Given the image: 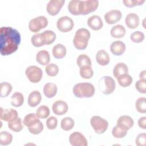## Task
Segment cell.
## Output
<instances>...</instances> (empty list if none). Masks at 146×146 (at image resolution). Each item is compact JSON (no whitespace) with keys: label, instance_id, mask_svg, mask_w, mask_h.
Wrapping results in <instances>:
<instances>
[{"label":"cell","instance_id":"cell-15","mask_svg":"<svg viewBox=\"0 0 146 146\" xmlns=\"http://www.w3.org/2000/svg\"><path fill=\"white\" fill-rule=\"evenodd\" d=\"M52 109L53 112L55 115H62L67 112L68 107L66 102L61 100H59L53 103Z\"/></svg>","mask_w":146,"mask_h":146},{"label":"cell","instance_id":"cell-19","mask_svg":"<svg viewBox=\"0 0 146 146\" xmlns=\"http://www.w3.org/2000/svg\"><path fill=\"white\" fill-rule=\"evenodd\" d=\"M42 100L40 93L36 90L32 91L28 97V104L31 107H35L38 106Z\"/></svg>","mask_w":146,"mask_h":146},{"label":"cell","instance_id":"cell-38","mask_svg":"<svg viewBox=\"0 0 146 146\" xmlns=\"http://www.w3.org/2000/svg\"><path fill=\"white\" fill-rule=\"evenodd\" d=\"M31 42L32 44L36 47H41L45 44L41 33H36L33 35L31 38Z\"/></svg>","mask_w":146,"mask_h":146},{"label":"cell","instance_id":"cell-11","mask_svg":"<svg viewBox=\"0 0 146 146\" xmlns=\"http://www.w3.org/2000/svg\"><path fill=\"white\" fill-rule=\"evenodd\" d=\"M64 2V0H50L46 7L47 13L52 16L56 15L60 11Z\"/></svg>","mask_w":146,"mask_h":146},{"label":"cell","instance_id":"cell-35","mask_svg":"<svg viewBox=\"0 0 146 146\" xmlns=\"http://www.w3.org/2000/svg\"><path fill=\"white\" fill-rule=\"evenodd\" d=\"M76 63L77 65L81 67L82 66H91V60L90 58V57L84 54H82L78 56L76 59Z\"/></svg>","mask_w":146,"mask_h":146},{"label":"cell","instance_id":"cell-8","mask_svg":"<svg viewBox=\"0 0 146 146\" xmlns=\"http://www.w3.org/2000/svg\"><path fill=\"white\" fill-rule=\"evenodd\" d=\"M99 6L98 0L80 1L79 12L80 14L86 15L96 10Z\"/></svg>","mask_w":146,"mask_h":146},{"label":"cell","instance_id":"cell-17","mask_svg":"<svg viewBox=\"0 0 146 146\" xmlns=\"http://www.w3.org/2000/svg\"><path fill=\"white\" fill-rule=\"evenodd\" d=\"M110 50L115 55H121L125 50V44L120 40H115L111 43Z\"/></svg>","mask_w":146,"mask_h":146},{"label":"cell","instance_id":"cell-21","mask_svg":"<svg viewBox=\"0 0 146 146\" xmlns=\"http://www.w3.org/2000/svg\"><path fill=\"white\" fill-rule=\"evenodd\" d=\"M36 60L38 63L42 66L48 64L50 61V56L49 52L45 50L39 51L36 55Z\"/></svg>","mask_w":146,"mask_h":146},{"label":"cell","instance_id":"cell-45","mask_svg":"<svg viewBox=\"0 0 146 146\" xmlns=\"http://www.w3.org/2000/svg\"><path fill=\"white\" fill-rule=\"evenodd\" d=\"M58 124V120L54 116H50L46 120V126L49 129H54Z\"/></svg>","mask_w":146,"mask_h":146},{"label":"cell","instance_id":"cell-47","mask_svg":"<svg viewBox=\"0 0 146 146\" xmlns=\"http://www.w3.org/2000/svg\"><path fill=\"white\" fill-rule=\"evenodd\" d=\"M145 1V0H123V2L125 6L131 7L136 5H141Z\"/></svg>","mask_w":146,"mask_h":146},{"label":"cell","instance_id":"cell-36","mask_svg":"<svg viewBox=\"0 0 146 146\" xmlns=\"http://www.w3.org/2000/svg\"><path fill=\"white\" fill-rule=\"evenodd\" d=\"M80 75L84 79H90L94 75V71L91 66H84L80 67Z\"/></svg>","mask_w":146,"mask_h":146},{"label":"cell","instance_id":"cell-44","mask_svg":"<svg viewBox=\"0 0 146 146\" xmlns=\"http://www.w3.org/2000/svg\"><path fill=\"white\" fill-rule=\"evenodd\" d=\"M136 89L141 94L146 93V80H139L135 83Z\"/></svg>","mask_w":146,"mask_h":146},{"label":"cell","instance_id":"cell-48","mask_svg":"<svg viewBox=\"0 0 146 146\" xmlns=\"http://www.w3.org/2000/svg\"><path fill=\"white\" fill-rule=\"evenodd\" d=\"M138 125L141 128H143V129L146 128V117L145 116L141 117L139 119Z\"/></svg>","mask_w":146,"mask_h":146},{"label":"cell","instance_id":"cell-25","mask_svg":"<svg viewBox=\"0 0 146 146\" xmlns=\"http://www.w3.org/2000/svg\"><path fill=\"white\" fill-rule=\"evenodd\" d=\"M125 29L121 25H117L113 26L111 30V35L115 38H120L125 34Z\"/></svg>","mask_w":146,"mask_h":146},{"label":"cell","instance_id":"cell-39","mask_svg":"<svg viewBox=\"0 0 146 146\" xmlns=\"http://www.w3.org/2000/svg\"><path fill=\"white\" fill-rule=\"evenodd\" d=\"M146 98L144 97H140L138 98L135 103V107L137 111L140 113L146 112Z\"/></svg>","mask_w":146,"mask_h":146},{"label":"cell","instance_id":"cell-13","mask_svg":"<svg viewBox=\"0 0 146 146\" xmlns=\"http://www.w3.org/2000/svg\"><path fill=\"white\" fill-rule=\"evenodd\" d=\"M121 12L117 9L111 10L104 15V19L108 24H113L119 21L121 18Z\"/></svg>","mask_w":146,"mask_h":146},{"label":"cell","instance_id":"cell-1","mask_svg":"<svg viewBox=\"0 0 146 146\" xmlns=\"http://www.w3.org/2000/svg\"><path fill=\"white\" fill-rule=\"evenodd\" d=\"M1 54L9 55L15 52L21 43V35L11 27H2L0 29Z\"/></svg>","mask_w":146,"mask_h":146},{"label":"cell","instance_id":"cell-33","mask_svg":"<svg viewBox=\"0 0 146 146\" xmlns=\"http://www.w3.org/2000/svg\"><path fill=\"white\" fill-rule=\"evenodd\" d=\"M75 123L73 119L70 117H66L61 120L60 127L64 131H70L74 126Z\"/></svg>","mask_w":146,"mask_h":146},{"label":"cell","instance_id":"cell-10","mask_svg":"<svg viewBox=\"0 0 146 146\" xmlns=\"http://www.w3.org/2000/svg\"><path fill=\"white\" fill-rule=\"evenodd\" d=\"M69 141L73 146H87V140L79 132H74L69 136Z\"/></svg>","mask_w":146,"mask_h":146},{"label":"cell","instance_id":"cell-6","mask_svg":"<svg viewBox=\"0 0 146 146\" xmlns=\"http://www.w3.org/2000/svg\"><path fill=\"white\" fill-rule=\"evenodd\" d=\"M48 25V20L44 16L40 15L31 19L29 23V30L33 33H38Z\"/></svg>","mask_w":146,"mask_h":146},{"label":"cell","instance_id":"cell-26","mask_svg":"<svg viewBox=\"0 0 146 146\" xmlns=\"http://www.w3.org/2000/svg\"><path fill=\"white\" fill-rule=\"evenodd\" d=\"M24 102V96L19 92H14L11 97V104L13 106L18 107L21 106Z\"/></svg>","mask_w":146,"mask_h":146},{"label":"cell","instance_id":"cell-27","mask_svg":"<svg viewBox=\"0 0 146 146\" xmlns=\"http://www.w3.org/2000/svg\"><path fill=\"white\" fill-rule=\"evenodd\" d=\"M41 35L43 37L45 44H47V45L51 44L56 39V34L52 30H46L43 33H42Z\"/></svg>","mask_w":146,"mask_h":146},{"label":"cell","instance_id":"cell-3","mask_svg":"<svg viewBox=\"0 0 146 146\" xmlns=\"http://www.w3.org/2000/svg\"><path fill=\"white\" fill-rule=\"evenodd\" d=\"M90 36V31L85 28H81L76 30L73 39V43L75 48L78 50L86 48Z\"/></svg>","mask_w":146,"mask_h":146},{"label":"cell","instance_id":"cell-31","mask_svg":"<svg viewBox=\"0 0 146 146\" xmlns=\"http://www.w3.org/2000/svg\"><path fill=\"white\" fill-rule=\"evenodd\" d=\"M79 0H71L68 5V9L71 14L75 15H80Z\"/></svg>","mask_w":146,"mask_h":146},{"label":"cell","instance_id":"cell-32","mask_svg":"<svg viewBox=\"0 0 146 146\" xmlns=\"http://www.w3.org/2000/svg\"><path fill=\"white\" fill-rule=\"evenodd\" d=\"M8 127L10 129L14 132H19L23 128L22 120L20 117H18L16 120L10 121L8 123Z\"/></svg>","mask_w":146,"mask_h":146},{"label":"cell","instance_id":"cell-23","mask_svg":"<svg viewBox=\"0 0 146 146\" xmlns=\"http://www.w3.org/2000/svg\"><path fill=\"white\" fill-rule=\"evenodd\" d=\"M43 93L48 98L54 97L57 93V86L52 83H46L43 87Z\"/></svg>","mask_w":146,"mask_h":146},{"label":"cell","instance_id":"cell-49","mask_svg":"<svg viewBox=\"0 0 146 146\" xmlns=\"http://www.w3.org/2000/svg\"><path fill=\"white\" fill-rule=\"evenodd\" d=\"M145 74H146V71L145 70H143L142 71H141V72L140 73V75H139V77H140V80H146V76H145Z\"/></svg>","mask_w":146,"mask_h":146},{"label":"cell","instance_id":"cell-5","mask_svg":"<svg viewBox=\"0 0 146 146\" xmlns=\"http://www.w3.org/2000/svg\"><path fill=\"white\" fill-rule=\"evenodd\" d=\"M90 124L98 134H102L107 129L108 121L99 116H94L90 119Z\"/></svg>","mask_w":146,"mask_h":146},{"label":"cell","instance_id":"cell-22","mask_svg":"<svg viewBox=\"0 0 146 146\" xmlns=\"http://www.w3.org/2000/svg\"><path fill=\"white\" fill-rule=\"evenodd\" d=\"M66 47L60 43L55 45L52 50V52L54 57L56 59H61L66 56Z\"/></svg>","mask_w":146,"mask_h":146},{"label":"cell","instance_id":"cell-4","mask_svg":"<svg viewBox=\"0 0 146 146\" xmlns=\"http://www.w3.org/2000/svg\"><path fill=\"white\" fill-rule=\"evenodd\" d=\"M99 87L101 91L106 95L112 94L115 89V82L109 76L102 77L99 81Z\"/></svg>","mask_w":146,"mask_h":146},{"label":"cell","instance_id":"cell-20","mask_svg":"<svg viewBox=\"0 0 146 146\" xmlns=\"http://www.w3.org/2000/svg\"><path fill=\"white\" fill-rule=\"evenodd\" d=\"M96 60L98 64L104 66L109 63L110 58L108 54L105 50H100L96 53Z\"/></svg>","mask_w":146,"mask_h":146},{"label":"cell","instance_id":"cell-40","mask_svg":"<svg viewBox=\"0 0 146 146\" xmlns=\"http://www.w3.org/2000/svg\"><path fill=\"white\" fill-rule=\"evenodd\" d=\"M45 71L48 76H55L59 72V67L56 64L52 63L47 65L45 68Z\"/></svg>","mask_w":146,"mask_h":146},{"label":"cell","instance_id":"cell-30","mask_svg":"<svg viewBox=\"0 0 146 146\" xmlns=\"http://www.w3.org/2000/svg\"><path fill=\"white\" fill-rule=\"evenodd\" d=\"M39 120V117L36 116V113H30L25 116L23 123L25 126L29 128Z\"/></svg>","mask_w":146,"mask_h":146},{"label":"cell","instance_id":"cell-12","mask_svg":"<svg viewBox=\"0 0 146 146\" xmlns=\"http://www.w3.org/2000/svg\"><path fill=\"white\" fill-rule=\"evenodd\" d=\"M18 117V113L13 108L3 110L2 108H1L0 118L1 120L10 122L16 120Z\"/></svg>","mask_w":146,"mask_h":146},{"label":"cell","instance_id":"cell-43","mask_svg":"<svg viewBox=\"0 0 146 146\" xmlns=\"http://www.w3.org/2000/svg\"><path fill=\"white\" fill-rule=\"evenodd\" d=\"M144 38V33L140 31H134L130 35V39L135 43H140L143 42Z\"/></svg>","mask_w":146,"mask_h":146},{"label":"cell","instance_id":"cell-9","mask_svg":"<svg viewBox=\"0 0 146 146\" xmlns=\"http://www.w3.org/2000/svg\"><path fill=\"white\" fill-rule=\"evenodd\" d=\"M74 26L73 20L68 16H63L59 18L56 22L58 29L63 33H67L71 31Z\"/></svg>","mask_w":146,"mask_h":146},{"label":"cell","instance_id":"cell-14","mask_svg":"<svg viewBox=\"0 0 146 146\" xmlns=\"http://www.w3.org/2000/svg\"><path fill=\"white\" fill-rule=\"evenodd\" d=\"M134 124L132 118L128 115H123L120 116L117 120L116 125L125 131L131 129Z\"/></svg>","mask_w":146,"mask_h":146},{"label":"cell","instance_id":"cell-37","mask_svg":"<svg viewBox=\"0 0 146 146\" xmlns=\"http://www.w3.org/2000/svg\"><path fill=\"white\" fill-rule=\"evenodd\" d=\"M50 114V110L49 108L44 105L39 106L36 111V115L39 118L41 119H45L47 118Z\"/></svg>","mask_w":146,"mask_h":146},{"label":"cell","instance_id":"cell-46","mask_svg":"<svg viewBox=\"0 0 146 146\" xmlns=\"http://www.w3.org/2000/svg\"><path fill=\"white\" fill-rule=\"evenodd\" d=\"M135 143L137 146H145L146 145L145 133H141L139 134L136 138Z\"/></svg>","mask_w":146,"mask_h":146},{"label":"cell","instance_id":"cell-16","mask_svg":"<svg viewBox=\"0 0 146 146\" xmlns=\"http://www.w3.org/2000/svg\"><path fill=\"white\" fill-rule=\"evenodd\" d=\"M87 25L94 30H99L103 26L101 18L96 15H94L88 18L87 20Z\"/></svg>","mask_w":146,"mask_h":146},{"label":"cell","instance_id":"cell-41","mask_svg":"<svg viewBox=\"0 0 146 146\" xmlns=\"http://www.w3.org/2000/svg\"><path fill=\"white\" fill-rule=\"evenodd\" d=\"M29 132L34 135L39 134L43 129V123L39 120L31 127L28 128Z\"/></svg>","mask_w":146,"mask_h":146},{"label":"cell","instance_id":"cell-28","mask_svg":"<svg viewBox=\"0 0 146 146\" xmlns=\"http://www.w3.org/2000/svg\"><path fill=\"white\" fill-rule=\"evenodd\" d=\"M116 79L119 85L123 87H127L130 86L133 81L132 77L128 74H123Z\"/></svg>","mask_w":146,"mask_h":146},{"label":"cell","instance_id":"cell-2","mask_svg":"<svg viewBox=\"0 0 146 146\" xmlns=\"http://www.w3.org/2000/svg\"><path fill=\"white\" fill-rule=\"evenodd\" d=\"M74 95L79 98H91L95 94V87L90 83H79L73 87Z\"/></svg>","mask_w":146,"mask_h":146},{"label":"cell","instance_id":"cell-42","mask_svg":"<svg viewBox=\"0 0 146 146\" xmlns=\"http://www.w3.org/2000/svg\"><path fill=\"white\" fill-rule=\"evenodd\" d=\"M127 133V131H125L119 127L118 125L115 126L112 130V134L113 137L117 139H121L125 137Z\"/></svg>","mask_w":146,"mask_h":146},{"label":"cell","instance_id":"cell-34","mask_svg":"<svg viewBox=\"0 0 146 146\" xmlns=\"http://www.w3.org/2000/svg\"><path fill=\"white\" fill-rule=\"evenodd\" d=\"M13 140L12 135L7 131H2L0 133V144L7 145L11 144Z\"/></svg>","mask_w":146,"mask_h":146},{"label":"cell","instance_id":"cell-29","mask_svg":"<svg viewBox=\"0 0 146 146\" xmlns=\"http://www.w3.org/2000/svg\"><path fill=\"white\" fill-rule=\"evenodd\" d=\"M13 87L8 82H3L0 84V96L1 98L7 97L11 92Z\"/></svg>","mask_w":146,"mask_h":146},{"label":"cell","instance_id":"cell-24","mask_svg":"<svg viewBox=\"0 0 146 146\" xmlns=\"http://www.w3.org/2000/svg\"><path fill=\"white\" fill-rule=\"evenodd\" d=\"M128 72V66L123 62H120L117 63L113 68V74L114 76L117 78L119 76L127 74Z\"/></svg>","mask_w":146,"mask_h":146},{"label":"cell","instance_id":"cell-18","mask_svg":"<svg viewBox=\"0 0 146 146\" xmlns=\"http://www.w3.org/2000/svg\"><path fill=\"white\" fill-rule=\"evenodd\" d=\"M125 22L129 29H135L139 25V17L134 13H129L125 17Z\"/></svg>","mask_w":146,"mask_h":146},{"label":"cell","instance_id":"cell-7","mask_svg":"<svg viewBox=\"0 0 146 146\" xmlns=\"http://www.w3.org/2000/svg\"><path fill=\"white\" fill-rule=\"evenodd\" d=\"M26 76L30 82L36 83L39 82L42 78L43 72L40 68L36 66H30L25 70Z\"/></svg>","mask_w":146,"mask_h":146}]
</instances>
